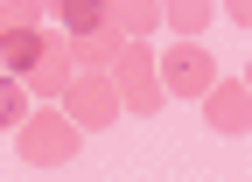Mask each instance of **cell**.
Returning a JSON list of instances; mask_svg holds the SVG:
<instances>
[{
    "instance_id": "obj_1",
    "label": "cell",
    "mask_w": 252,
    "mask_h": 182,
    "mask_svg": "<svg viewBox=\"0 0 252 182\" xmlns=\"http://www.w3.org/2000/svg\"><path fill=\"white\" fill-rule=\"evenodd\" d=\"M77 140H84V126L70 112H56V105H42V112H21L14 119V147H21V161L28 168H63L77 154Z\"/></svg>"
},
{
    "instance_id": "obj_2",
    "label": "cell",
    "mask_w": 252,
    "mask_h": 182,
    "mask_svg": "<svg viewBox=\"0 0 252 182\" xmlns=\"http://www.w3.org/2000/svg\"><path fill=\"white\" fill-rule=\"evenodd\" d=\"M112 91H119V112H140V119L161 112V70H154V56L140 42H126L112 56Z\"/></svg>"
},
{
    "instance_id": "obj_3",
    "label": "cell",
    "mask_w": 252,
    "mask_h": 182,
    "mask_svg": "<svg viewBox=\"0 0 252 182\" xmlns=\"http://www.w3.org/2000/svg\"><path fill=\"white\" fill-rule=\"evenodd\" d=\"M56 98H63V112H70L84 133H98V126H112V119H119V91H112V70H70V84H63Z\"/></svg>"
},
{
    "instance_id": "obj_4",
    "label": "cell",
    "mask_w": 252,
    "mask_h": 182,
    "mask_svg": "<svg viewBox=\"0 0 252 182\" xmlns=\"http://www.w3.org/2000/svg\"><path fill=\"white\" fill-rule=\"evenodd\" d=\"M154 70H161V91H175V98H203V91L217 84V56H210L203 42H175Z\"/></svg>"
},
{
    "instance_id": "obj_5",
    "label": "cell",
    "mask_w": 252,
    "mask_h": 182,
    "mask_svg": "<svg viewBox=\"0 0 252 182\" xmlns=\"http://www.w3.org/2000/svg\"><path fill=\"white\" fill-rule=\"evenodd\" d=\"M203 119H210V133L245 140V126H252V91H245V77H217V84L203 91Z\"/></svg>"
},
{
    "instance_id": "obj_6",
    "label": "cell",
    "mask_w": 252,
    "mask_h": 182,
    "mask_svg": "<svg viewBox=\"0 0 252 182\" xmlns=\"http://www.w3.org/2000/svg\"><path fill=\"white\" fill-rule=\"evenodd\" d=\"M70 35H49V28H42V42H35V56H28V63H21V77H28V91H42V98H56V91L63 84H70Z\"/></svg>"
},
{
    "instance_id": "obj_7",
    "label": "cell",
    "mask_w": 252,
    "mask_h": 182,
    "mask_svg": "<svg viewBox=\"0 0 252 182\" xmlns=\"http://www.w3.org/2000/svg\"><path fill=\"white\" fill-rule=\"evenodd\" d=\"M119 49H126V35H119L112 21H98V28H77V35H70V63L77 70H112Z\"/></svg>"
},
{
    "instance_id": "obj_8",
    "label": "cell",
    "mask_w": 252,
    "mask_h": 182,
    "mask_svg": "<svg viewBox=\"0 0 252 182\" xmlns=\"http://www.w3.org/2000/svg\"><path fill=\"white\" fill-rule=\"evenodd\" d=\"M105 21L119 28L126 42H140L147 28H161V0H105Z\"/></svg>"
},
{
    "instance_id": "obj_9",
    "label": "cell",
    "mask_w": 252,
    "mask_h": 182,
    "mask_svg": "<svg viewBox=\"0 0 252 182\" xmlns=\"http://www.w3.org/2000/svg\"><path fill=\"white\" fill-rule=\"evenodd\" d=\"M161 21L182 28V35H203V28L217 21V0H161Z\"/></svg>"
},
{
    "instance_id": "obj_10",
    "label": "cell",
    "mask_w": 252,
    "mask_h": 182,
    "mask_svg": "<svg viewBox=\"0 0 252 182\" xmlns=\"http://www.w3.org/2000/svg\"><path fill=\"white\" fill-rule=\"evenodd\" d=\"M35 42H42V28H21V35H0V70H7V77H21V63L35 56Z\"/></svg>"
},
{
    "instance_id": "obj_11",
    "label": "cell",
    "mask_w": 252,
    "mask_h": 182,
    "mask_svg": "<svg viewBox=\"0 0 252 182\" xmlns=\"http://www.w3.org/2000/svg\"><path fill=\"white\" fill-rule=\"evenodd\" d=\"M21 28H42V0H0V35H21Z\"/></svg>"
},
{
    "instance_id": "obj_12",
    "label": "cell",
    "mask_w": 252,
    "mask_h": 182,
    "mask_svg": "<svg viewBox=\"0 0 252 182\" xmlns=\"http://www.w3.org/2000/svg\"><path fill=\"white\" fill-rule=\"evenodd\" d=\"M56 21L70 28V35H77V28H98L105 21V0H56Z\"/></svg>"
},
{
    "instance_id": "obj_13",
    "label": "cell",
    "mask_w": 252,
    "mask_h": 182,
    "mask_svg": "<svg viewBox=\"0 0 252 182\" xmlns=\"http://www.w3.org/2000/svg\"><path fill=\"white\" fill-rule=\"evenodd\" d=\"M14 119H21V84L0 77V126H14Z\"/></svg>"
},
{
    "instance_id": "obj_14",
    "label": "cell",
    "mask_w": 252,
    "mask_h": 182,
    "mask_svg": "<svg viewBox=\"0 0 252 182\" xmlns=\"http://www.w3.org/2000/svg\"><path fill=\"white\" fill-rule=\"evenodd\" d=\"M224 14H231V28H245L252 21V0H224Z\"/></svg>"
}]
</instances>
